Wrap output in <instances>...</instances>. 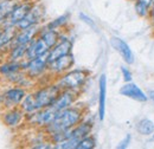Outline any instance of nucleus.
Returning a JSON list of instances; mask_svg holds the SVG:
<instances>
[{"label": "nucleus", "mask_w": 154, "mask_h": 149, "mask_svg": "<svg viewBox=\"0 0 154 149\" xmlns=\"http://www.w3.org/2000/svg\"><path fill=\"white\" fill-rule=\"evenodd\" d=\"M62 89L57 84H50L43 88H39L35 93H30L23 99L20 108L26 115L33 114L40 109L50 107L58 97Z\"/></svg>", "instance_id": "obj_1"}, {"label": "nucleus", "mask_w": 154, "mask_h": 149, "mask_svg": "<svg viewBox=\"0 0 154 149\" xmlns=\"http://www.w3.org/2000/svg\"><path fill=\"white\" fill-rule=\"evenodd\" d=\"M74 63H75V59L74 56L71 53L66 55V56H63L60 58H58L56 60L49 63V66H48V70L54 74H62L68 72L72 66H74Z\"/></svg>", "instance_id": "obj_10"}, {"label": "nucleus", "mask_w": 154, "mask_h": 149, "mask_svg": "<svg viewBox=\"0 0 154 149\" xmlns=\"http://www.w3.org/2000/svg\"><path fill=\"white\" fill-rule=\"evenodd\" d=\"M2 30H4V25H0V35L2 33Z\"/></svg>", "instance_id": "obj_33"}, {"label": "nucleus", "mask_w": 154, "mask_h": 149, "mask_svg": "<svg viewBox=\"0 0 154 149\" xmlns=\"http://www.w3.org/2000/svg\"><path fill=\"white\" fill-rule=\"evenodd\" d=\"M78 97V91H74V90H62L56 101L50 105L56 112H59L71 105L75 104Z\"/></svg>", "instance_id": "obj_8"}, {"label": "nucleus", "mask_w": 154, "mask_h": 149, "mask_svg": "<svg viewBox=\"0 0 154 149\" xmlns=\"http://www.w3.org/2000/svg\"><path fill=\"white\" fill-rule=\"evenodd\" d=\"M78 17H79V19H81L82 21H84V23H85V24H88L89 26L95 27V23H94V20L90 18V17H88L85 13H82V12H81V13L78 14Z\"/></svg>", "instance_id": "obj_26"}, {"label": "nucleus", "mask_w": 154, "mask_h": 149, "mask_svg": "<svg viewBox=\"0 0 154 149\" xmlns=\"http://www.w3.org/2000/svg\"><path fill=\"white\" fill-rule=\"evenodd\" d=\"M39 32H40V29L38 25H35V26H31V27H27L24 30H18L14 36L12 45H29L38 36Z\"/></svg>", "instance_id": "obj_13"}, {"label": "nucleus", "mask_w": 154, "mask_h": 149, "mask_svg": "<svg viewBox=\"0 0 154 149\" xmlns=\"http://www.w3.org/2000/svg\"><path fill=\"white\" fill-rule=\"evenodd\" d=\"M131 135H127L120 143H119V146L116 147V148H119V149H123V148H127L128 147V144H129V142H131Z\"/></svg>", "instance_id": "obj_27"}, {"label": "nucleus", "mask_w": 154, "mask_h": 149, "mask_svg": "<svg viewBox=\"0 0 154 149\" xmlns=\"http://www.w3.org/2000/svg\"><path fill=\"white\" fill-rule=\"evenodd\" d=\"M24 64H25V59L21 62L6 59V62H2L0 64V76L10 82L17 74H19L20 71H24Z\"/></svg>", "instance_id": "obj_12"}, {"label": "nucleus", "mask_w": 154, "mask_h": 149, "mask_svg": "<svg viewBox=\"0 0 154 149\" xmlns=\"http://www.w3.org/2000/svg\"><path fill=\"white\" fill-rule=\"evenodd\" d=\"M49 66V60H48V53L39 56L33 59H25L24 64V71L30 78H38L48 70Z\"/></svg>", "instance_id": "obj_4"}, {"label": "nucleus", "mask_w": 154, "mask_h": 149, "mask_svg": "<svg viewBox=\"0 0 154 149\" xmlns=\"http://www.w3.org/2000/svg\"><path fill=\"white\" fill-rule=\"evenodd\" d=\"M33 2H18L14 8L12 10V12L10 13V16L6 18L5 23L2 25H7V26H16L21 19L26 17V14L31 11V8L33 7Z\"/></svg>", "instance_id": "obj_7"}, {"label": "nucleus", "mask_w": 154, "mask_h": 149, "mask_svg": "<svg viewBox=\"0 0 154 149\" xmlns=\"http://www.w3.org/2000/svg\"><path fill=\"white\" fill-rule=\"evenodd\" d=\"M39 37L42 38V39L46 43V45L51 49V47H54L58 41H59L60 35H59V32H58L57 30H55V29H50V27L45 26L43 30H40V32H39Z\"/></svg>", "instance_id": "obj_19"}, {"label": "nucleus", "mask_w": 154, "mask_h": 149, "mask_svg": "<svg viewBox=\"0 0 154 149\" xmlns=\"http://www.w3.org/2000/svg\"><path fill=\"white\" fill-rule=\"evenodd\" d=\"M148 98L154 103V90H149L148 91Z\"/></svg>", "instance_id": "obj_29"}, {"label": "nucleus", "mask_w": 154, "mask_h": 149, "mask_svg": "<svg viewBox=\"0 0 154 149\" xmlns=\"http://www.w3.org/2000/svg\"><path fill=\"white\" fill-rule=\"evenodd\" d=\"M50 47L46 45V43L39 37V35L35 38L29 45H27V51H26V57L25 59L30 60L33 58H37L39 56L46 55L49 52Z\"/></svg>", "instance_id": "obj_14"}, {"label": "nucleus", "mask_w": 154, "mask_h": 149, "mask_svg": "<svg viewBox=\"0 0 154 149\" xmlns=\"http://www.w3.org/2000/svg\"><path fill=\"white\" fill-rule=\"evenodd\" d=\"M96 147V140L91 135H87L79 140L76 149H93Z\"/></svg>", "instance_id": "obj_23"}, {"label": "nucleus", "mask_w": 154, "mask_h": 149, "mask_svg": "<svg viewBox=\"0 0 154 149\" xmlns=\"http://www.w3.org/2000/svg\"><path fill=\"white\" fill-rule=\"evenodd\" d=\"M44 14V10L40 5H33V7L31 8V11L26 14V17L24 19H21L19 23L16 25L17 30H24L35 25H38L40 23V20L43 18Z\"/></svg>", "instance_id": "obj_9"}, {"label": "nucleus", "mask_w": 154, "mask_h": 149, "mask_svg": "<svg viewBox=\"0 0 154 149\" xmlns=\"http://www.w3.org/2000/svg\"><path fill=\"white\" fill-rule=\"evenodd\" d=\"M106 98H107V78L102 74L98 81V118L104 120L106 116Z\"/></svg>", "instance_id": "obj_17"}, {"label": "nucleus", "mask_w": 154, "mask_h": 149, "mask_svg": "<svg viewBox=\"0 0 154 149\" xmlns=\"http://www.w3.org/2000/svg\"><path fill=\"white\" fill-rule=\"evenodd\" d=\"M84 117V111L81 107H75L71 105L62 111H59L54 118V121L45 127L44 129L48 132V135H52L56 132L69 130L76 127L78 123L83 121Z\"/></svg>", "instance_id": "obj_2"}, {"label": "nucleus", "mask_w": 154, "mask_h": 149, "mask_svg": "<svg viewBox=\"0 0 154 149\" xmlns=\"http://www.w3.org/2000/svg\"><path fill=\"white\" fill-rule=\"evenodd\" d=\"M4 58H5V55H4V53H1V52H0V64H1V63H2V59H4Z\"/></svg>", "instance_id": "obj_31"}, {"label": "nucleus", "mask_w": 154, "mask_h": 149, "mask_svg": "<svg viewBox=\"0 0 154 149\" xmlns=\"http://www.w3.org/2000/svg\"><path fill=\"white\" fill-rule=\"evenodd\" d=\"M137 1H141V2H143V4H146L147 6H149L152 2H153V0H137Z\"/></svg>", "instance_id": "obj_30"}, {"label": "nucleus", "mask_w": 154, "mask_h": 149, "mask_svg": "<svg viewBox=\"0 0 154 149\" xmlns=\"http://www.w3.org/2000/svg\"><path fill=\"white\" fill-rule=\"evenodd\" d=\"M18 2L19 1L17 0H0V25L5 23L6 18L10 16V13Z\"/></svg>", "instance_id": "obj_21"}, {"label": "nucleus", "mask_w": 154, "mask_h": 149, "mask_svg": "<svg viewBox=\"0 0 154 149\" xmlns=\"http://www.w3.org/2000/svg\"><path fill=\"white\" fill-rule=\"evenodd\" d=\"M153 138H154V136H153Z\"/></svg>", "instance_id": "obj_35"}, {"label": "nucleus", "mask_w": 154, "mask_h": 149, "mask_svg": "<svg viewBox=\"0 0 154 149\" xmlns=\"http://www.w3.org/2000/svg\"><path fill=\"white\" fill-rule=\"evenodd\" d=\"M151 17H152V20H153V23H154V8L151 11Z\"/></svg>", "instance_id": "obj_32"}, {"label": "nucleus", "mask_w": 154, "mask_h": 149, "mask_svg": "<svg viewBox=\"0 0 154 149\" xmlns=\"http://www.w3.org/2000/svg\"><path fill=\"white\" fill-rule=\"evenodd\" d=\"M66 23H68V14H64V16H60V17H58L57 19H55L54 21H51V23L48 24L46 26L50 27V29H55V30H57V29H59V27L64 26Z\"/></svg>", "instance_id": "obj_24"}, {"label": "nucleus", "mask_w": 154, "mask_h": 149, "mask_svg": "<svg viewBox=\"0 0 154 149\" xmlns=\"http://www.w3.org/2000/svg\"><path fill=\"white\" fill-rule=\"evenodd\" d=\"M26 114L23 111L20 107H13L8 109H4L0 112V118L1 122L7 127V128H17L24 121Z\"/></svg>", "instance_id": "obj_5"}, {"label": "nucleus", "mask_w": 154, "mask_h": 149, "mask_svg": "<svg viewBox=\"0 0 154 149\" xmlns=\"http://www.w3.org/2000/svg\"><path fill=\"white\" fill-rule=\"evenodd\" d=\"M71 49H72L71 40H69L68 38H60L57 44L54 47H51L49 50V52H48V60H49V63L56 60V59L60 58V57L71 53Z\"/></svg>", "instance_id": "obj_11"}, {"label": "nucleus", "mask_w": 154, "mask_h": 149, "mask_svg": "<svg viewBox=\"0 0 154 149\" xmlns=\"http://www.w3.org/2000/svg\"><path fill=\"white\" fill-rule=\"evenodd\" d=\"M27 45H12L10 50L6 52L5 58L7 60H14V62H21L26 57Z\"/></svg>", "instance_id": "obj_20"}, {"label": "nucleus", "mask_w": 154, "mask_h": 149, "mask_svg": "<svg viewBox=\"0 0 154 149\" xmlns=\"http://www.w3.org/2000/svg\"><path fill=\"white\" fill-rule=\"evenodd\" d=\"M136 130L139 131L141 135H145V136L151 135L154 131V123L148 118H143L137 123Z\"/></svg>", "instance_id": "obj_22"}, {"label": "nucleus", "mask_w": 154, "mask_h": 149, "mask_svg": "<svg viewBox=\"0 0 154 149\" xmlns=\"http://www.w3.org/2000/svg\"><path fill=\"white\" fill-rule=\"evenodd\" d=\"M135 10H136V13L140 16V17H146L148 14V6L141 1H137L136 5H135Z\"/></svg>", "instance_id": "obj_25"}, {"label": "nucleus", "mask_w": 154, "mask_h": 149, "mask_svg": "<svg viewBox=\"0 0 154 149\" xmlns=\"http://www.w3.org/2000/svg\"><path fill=\"white\" fill-rule=\"evenodd\" d=\"M17 29L16 26H7V25H4V30H2V33L0 35V52L6 55V52L10 50L12 43H13V39L14 36L17 33Z\"/></svg>", "instance_id": "obj_16"}, {"label": "nucleus", "mask_w": 154, "mask_h": 149, "mask_svg": "<svg viewBox=\"0 0 154 149\" xmlns=\"http://www.w3.org/2000/svg\"><path fill=\"white\" fill-rule=\"evenodd\" d=\"M120 93L125 97H128V98H132L135 101H139V102H146L148 99L147 95L143 93L136 84L134 83H131L128 82L127 84H125L121 89H120Z\"/></svg>", "instance_id": "obj_15"}, {"label": "nucleus", "mask_w": 154, "mask_h": 149, "mask_svg": "<svg viewBox=\"0 0 154 149\" xmlns=\"http://www.w3.org/2000/svg\"><path fill=\"white\" fill-rule=\"evenodd\" d=\"M89 74H90L89 71L82 69L69 70L68 72L63 74L59 77L56 84L62 90H74L79 93V90L85 84Z\"/></svg>", "instance_id": "obj_3"}, {"label": "nucleus", "mask_w": 154, "mask_h": 149, "mask_svg": "<svg viewBox=\"0 0 154 149\" xmlns=\"http://www.w3.org/2000/svg\"><path fill=\"white\" fill-rule=\"evenodd\" d=\"M112 45L117 50V52L122 56V58L125 59V62H126L127 64H133V63H134L133 52H132L129 45H128L125 40L120 39V38L114 37V38H112Z\"/></svg>", "instance_id": "obj_18"}, {"label": "nucleus", "mask_w": 154, "mask_h": 149, "mask_svg": "<svg viewBox=\"0 0 154 149\" xmlns=\"http://www.w3.org/2000/svg\"><path fill=\"white\" fill-rule=\"evenodd\" d=\"M152 4H153V8H154V0H153V2H152Z\"/></svg>", "instance_id": "obj_34"}, {"label": "nucleus", "mask_w": 154, "mask_h": 149, "mask_svg": "<svg viewBox=\"0 0 154 149\" xmlns=\"http://www.w3.org/2000/svg\"><path fill=\"white\" fill-rule=\"evenodd\" d=\"M2 93H4V98H5V108L4 109H8V108H13V107H20L23 99L27 95L25 88L17 85V84L13 85V87H10L6 90H4Z\"/></svg>", "instance_id": "obj_6"}, {"label": "nucleus", "mask_w": 154, "mask_h": 149, "mask_svg": "<svg viewBox=\"0 0 154 149\" xmlns=\"http://www.w3.org/2000/svg\"><path fill=\"white\" fill-rule=\"evenodd\" d=\"M121 71H122L123 79H125V82H126V83H128V82H131V81H132V74L129 72V70H128L127 68L122 66V68H121Z\"/></svg>", "instance_id": "obj_28"}]
</instances>
